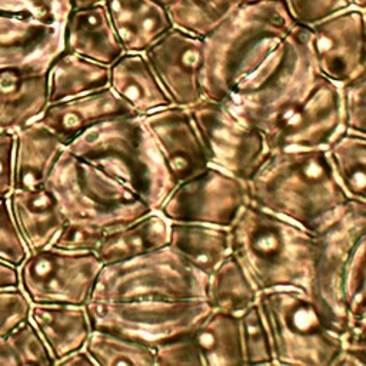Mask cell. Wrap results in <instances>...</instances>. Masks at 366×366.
Wrapping results in <instances>:
<instances>
[{"label":"cell","instance_id":"obj_1","mask_svg":"<svg viewBox=\"0 0 366 366\" xmlns=\"http://www.w3.org/2000/svg\"><path fill=\"white\" fill-rule=\"evenodd\" d=\"M247 200L319 233L350 199L327 149H270L246 182Z\"/></svg>","mask_w":366,"mask_h":366},{"label":"cell","instance_id":"obj_2","mask_svg":"<svg viewBox=\"0 0 366 366\" xmlns=\"http://www.w3.org/2000/svg\"><path fill=\"white\" fill-rule=\"evenodd\" d=\"M232 254L254 287L309 293L317 254L316 233L247 202L229 227Z\"/></svg>","mask_w":366,"mask_h":366},{"label":"cell","instance_id":"obj_3","mask_svg":"<svg viewBox=\"0 0 366 366\" xmlns=\"http://www.w3.org/2000/svg\"><path fill=\"white\" fill-rule=\"evenodd\" d=\"M285 0L242 3L203 37V96L226 100L295 27Z\"/></svg>","mask_w":366,"mask_h":366},{"label":"cell","instance_id":"obj_4","mask_svg":"<svg viewBox=\"0 0 366 366\" xmlns=\"http://www.w3.org/2000/svg\"><path fill=\"white\" fill-rule=\"evenodd\" d=\"M312 29L302 24L227 96L229 107L267 139L300 106L320 73L312 51Z\"/></svg>","mask_w":366,"mask_h":366},{"label":"cell","instance_id":"obj_5","mask_svg":"<svg viewBox=\"0 0 366 366\" xmlns=\"http://www.w3.org/2000/svg\"><path fill=\"white\" fill-rule=\"evenodd\" d=\"M120 180L153 210L174 189L140 116H122L83 132L66 146Z\"/></svg>","mask_w":366,"mask_h":366},{"label":"cell","instance_id":"obj_6","mask_svg":"<svg viewBox=\"0 0 366 366\" xmlns=\"http://www.w3.org/2000/svg\"><path fill=\"white\" fill-rule=\"evenodd\" d=\"M257 305L269 330L273 365L335 366L342 335L326 322L307 292L295 287L262 290Z\"/></svg>","mask_w":366,"mask_h":366},{"label":"cell","instance_id":"obj_7","mask_svg":"<svg viewBox=\"0 0 366 366\" xmlns=\"http://www.w3.org/2000/svg\"><path fill=\"white\" fill-rule=\"evenodd\" d=\"M46 186L66 217L93 222L106 232L123 227L153 209L102 167L64 149Z\"/></svg>","mask_w":366,"mask_h":366},{"label":"cell","instance_id":"obj_8","mask_svg":"<svg viewBox=\"0 0 366 366\" xmlns=\"http://www.w3.org/2000/svg\"><path fill=\"white\" fill-rule=\"evenodd\" d=\"M206 279L170 244L103 264L90 300L204 299Z\"/></svg>","mask_w":366,"mask_h":366},{"label":"cell","instance_id":"obj_9","mask_svg":"<svg viewBox=\"0 0 366 366\" xmlns=\"http://www.w3.org/2000/svg\"><path fill=\"white\" fill-rule=\"evenodd\" d=\"M93 329H103L156 347L192 329L210 306L206 299L90 300L86 305Z\"/></svg>","mask_w":366,"mask_h":366},{"label":"cell","instance_id":"obj_10","mask_svg":"<svg viewBox=\"0 0 366 366\" xmlns=\"http://www.w3.org/2000/svg\"><path fill=\"white\" fill-rule=\"evenodd\" d=\"M366 232V203L349 199L319 232L317 254L309 295L326 322L340 335L349 325L343 305V273L359 237Z\"/></svg>","mask_w":366,"mask_h":366},{"label":"cell","instance_id":"obj_11","mask_svg":"<svg viewBox=\"0 0 366 366\" xmlns=\"http://www.w3.org/2000/svg\"><path fill=\"white\" fill-rule=\"evenodd\" d=\"M103 267L94 252L44 247L19 267L20 287L33 305L86 306Z\"/></svg>","mask_w":366,"mask_h":366},{"label":"cell","instance_id":"obj_12","mask_svg":"<svg viewBox=\"0 0 366 366\" xmlns=\"http://www.w3.org/2000/svg\"><path fill=\"white\" fill-rule=\"evenodd\" d=\"M187 109L209 164L247 182L270 152L263 133L239 117L226 102L203 97Z\"/></svg>","mask_w":366,"mask_h":366},{"label":"cell","instance_id":"obj_13","mask_svg":"<svg viewBox=\"0 0 366 366\" xmlns=\"http://www.w3.org/2000/svg\"><path fill=\"white\" fill-rule=\"evenodd\" d=\"M247 202L246 182L209 164L176 184L159 212L169 222L230 227Z\"/></svg>","mask_w":366,"mask_h":366},{"label":"cell","instance_id":"obj_14","mask_svg":"<svg viewBox=\"0 0 366 366\" xmlns=\"http://www.w3.org/2000/svg\"><path fill=\"white\" fill-rule=\"evenodd\" d=\"M345 132L340 84L320 76L300 106L267 139L270 149H327Z\"/></svg>","mask_w":366,"mask_h":366},{"label":"cell","instance_id":"obj_15","mask_svg":"<svg viewBox=\"0 0 366 366\" xmlns=\"http://www.w3.org/2000/svg\"><path fill=\"white\" fill-rule=\"evenodd\" d=\"M173 186L209 166V157L187 107L170 104L140 116Z\"/></svg>","mask_w":366,"mask_h":366},{"label":"cell","instance_id":"obj_16","mask_svg":"<svg viewBox=\"0 0 366 366\" xmlns=\"http://www.w3.org/2000/svg\"><path fill=\"white\" fill-rule=\"evenodd\" d=\"M310 29L312 51L322 76L342 84L366 66L365 11L350 7Z\"/></svg>","mask_w":366,"mask_h":366},{"label":"cell","instance_id":"obj_17","mask_svg":"<svg viewBox=\"0 0 366 366\" xmlns=\"http://www.w3.org/2000/svg\"><path fill=\"white\" fill-rule=\"evenodd\" d=\"M172 104L190 107L203 96V39L172 29L144 51Z\"/></svg>","mask_w":366,"mask_h":366},{"label":"cell","instance_id":"obj_18","mask_svg":"<svg viewBox=\"0 0 366 366\" xmlns=\"http://www.w3.org/2000/svg\"><path fill=\"white\" fill-rule=\"evenodd\" d=\"M51 61L0 70V132L16 133L43 114L49 106Z\"/></svg>","mask_w":366,"mask_h":366},{"label":"cell","instance_id":"obj_19","mask_svg":"<svg viewBox=\"0 0 366 366\" xmlns=\"http://www.w3.org/2000/svg\"><path fill=\"white\" fill-rule=\"evenodd\" d=\"M63 50V23L0 13V70L54 59Z\"/></svg>","mask_w":366,"mask_h":366},{"label":"cell","instance_id":"obj_20","mask_svg":"<svg viewBox=\"0 0 366 366\" xmlns=\"http://www.w3.org/2000/svg\"><path fill=\"white\" fill-rule=\"evenodd\" d=\"M122 116L137 114L110 87H104L73 99L49 103L37 120L67 146L94 124Z\"/></svg>","mask_w":366,"mask_h":366},{"label":"cell","instance_id":"obj_21","mask_svg":"<svg viewBox=\"0 0 366 366\" xmlns=\"http://www.w3.org/2000/svg\"><path fill=\"white\" fill-rule=\"evenodd\" d=\"M64 50L110 66L123 53L104 3L71 9L63 23Z\"/></svg>","mask_w":366,"mask_h":366},{"label":"cell","instance_id":"obj_22","mask_svg":"<svg viewBox=\"0 0 366 366\" xmlns=\"http://www.w3.org/2000/svg\"><path fill=\"white\" fill-rule=\"evenodd\" d=\"M104 6L126 53H144L173 29L160 0H106Z\"/></svg>","mask_w":366,"mask_h":366},{"label":"cell","instance_id":"obj_23","mask_svg":"<svg viewBox=\"0 0 366 366\" xmlns=\"http://www.w3.org/2000/svg\"><path fill=\"white\" fill-rule=\"evenodd\" d=\"M14 187L36 189L46 186L66 146L39 120L14 133Z\"/></svg>","mask_w":366,"mask_h":366},{"label":"cell","instance_id":"obj_24","mask_svg":"<svg viewBox=\"0 0 366 366\" xmlns=\"http://www.w3.org/2000/svg\"><path fill=\"white\" fill-rule=\"evenodd\" d=\"M9 200L29 252L49 247L66 223V217L51 190L47 186L13 189Z\"/></svg>","mask_w":366,"mask_h":366},{"label":"cell","instance_id":"obj_25","mask_svg":"<svg viewBox=\"0 0 366 366\" xmlns=\"http://www.w3.org/2000/svg\"><path fill=\"white\" fill-rule=\"evenodd\" d=\"M109 87L137 116L172 104L144 53H123L110 66Z\"/></svg>","mask_w":366,"mask_h":366},{"label":"cell","instance_id":"obj_26","mask_svg":"<svg viewBox=\"0 0 366 366\" xmlns=\"http://www.w3.org/2000/svg\"><path fill=\"white\" fill-rule=\"evenodd\" d=\"M30 320L44 339L54 365L69 353L83 349L93 330L86 306L31 305Z\"/></svg>","mask_w":366,"mask_h":366},{"label":"cell","instance_id":"obj_27","mask_svg":"<svg viewBox=\"0 0 366 366\" xmlns=\"http://www.w3.org/2000/svg\"><path fill=\"white\" fill-rule=\"evenodd\" d=\"M169 239L170 222L159 210H152L123 227L106 232L94 253L103 264L116 263L167 246Z\"/></svg>","mask_w":366,"mask_h":366},{"label":"cell","instance_id":"obj_28","mask_svg":"<svg viewBox=\"0 0 366 366\" xmlns=\"http://www.w3.org/2000/svg\"><path fill=\"white\" fill-rule=\"evenodd\" d=\"M169 244L204 276L232 253L229 227L203 223L170 222Z\"/></svg>","mask_w":366,"mask_h":366},{"label":"cell","instance_id":"obj_29","mask_svg":"<svg viewBox=\"0 0 366 366\" xmlns=\"http://www.w3.org/2000/svg\"><path fill=\"white\" fill-rule=\"evenodd\" d=\"M203 366L244 365L239 316L210 309L192 329Z\"/></svg>","mask_w":366,"mask_h":366},{"label":"cell","instance_id":"obj_30","mask_svg":"<svg viewBox=\"0 0 366 366\" xmlns=\"http://www.w3.org/2000/svg\"><path fill=\"white\" fill-rule=\"evenodd\" d=\"M110 67L71 51H60L49 70V103L109 87Z\"/></svg>","mask_w":366,"mask_h":366},{"label":"cell","instance_id":"obj_31","mask_svg":"<svg viewBox=\"0 0 366 366\" xmlns=\"http://www.w3.org/2000/svg\"><path fill=\"white\" fill-rule=\"evenodd\" d=\"M257 296L259 290L232 253L207 274L204 299L213 310L239 316L257 302Z\"/></svg>","mask_w":366,"mask_h":366},{"label":"cell","instance_id":"obj_32","mask_svg":"<svg viewBox=\"0 0 366 366\" xmlns=\"http://www.w3.org/2000/svg\"><path fill=\"white\" fill-rule=\"evenodd\" d=\"M327 154L346 194L366 203V136L345 130L329 144Z\"/></svg>","mask_w":366,"mask_h":366},{"label":"cell","instance_id":"obj_33","mask_svg":"<svg viewBox=\"0 0 366 366\" xmlns=\"http://www.w3.org/2000/svg\"><path fill=\"white\" fill-rule=\"evenodd\" d=\"M240 4V0H172L166 9L173 29L203 39Z\"/></svg>","mask_w":366,"mask_h":366},{"label":"cell","instance_id":"obj_34","mask_svg":"<svg viewBox=\"0 0 366 366\" xmlns=\"http://www.w3.org/2000/svg\"><path fill=\"white\" fill-rule=\"evenodd\" d=\"M84 349L94 359L97 366H154V347L123 335L93 329Z\"/></svg>","mask_w":366,"mask_h":366},{"label":"cell","instance_id":"obj_35","mask_svg":"<svg viewBox=\"0 0 366 366\" xmlns=\"http://www.w3.org/2000/svg\"><path fill=\"white\" fill-rule=\"evenodd\" d=\"M343 305L349 322L366 315V232L359 237L343 273Z\"/></svg>","mask_w":366,"mask_h":366},{"label":"cell","instance_id":"obj_36","mask_svg":"<svg viewBox=\"0 0 366 366\" xmlns=\"http://www.w3.org/2000/svg\"><path fill=\"white\" fill-rule=\"evenodd\" d=\"M244 365H273L269 330L257 302L239 315Z\"/></svg>","mask_w":366,"mask_h":366},{"label":"cell","instance_id":"obj_37","mask_svg":"<svg viewBox=\"0 0 366 366\" xmlns=\"http://www.w3.org/2000/svg\"><path fill=\"white\" fill-rule=\"evenodd\" d=\"M4 340L14 365H54V357L30 319L16 327Z\"/></svg>","mask_w":366,"mask_h":366},{"label":"cell","instance_id":"obj_38","mask_svg":"<svg viewBox=\"0 0 366 366\" xmlns=\"http://www.w3.org/2000/svg\"><path fill=\"white\" fill-rule=\"evenodd\" d=\"M340 96L345 130L366 136V66L340 84Z\"/></svg>","mask_w":366,"mask_h":366},{"label":"cell","instance_id":"obj_39","mask_svg":"<svg viewBox=\"0 0 366 366\" xmlns=\"http://www.w3.org/2000/svg\"><path fill=\"white\" fill-rule=\"evenodd\" d=\"M106 230L81 219H69L51 242V247L69 252H96Z\"/></svg>","mask_w":366,"mask_h":366},{"label":"cell","instance_id":"obj_40","mask_svg":"<svg viewBox=\"0 0 366 366\" xmlns=\"http://www.w3.org/2000/svg\"><path fill=\"white\" fill-rule=\"evenodd\" d=\"M27 244L11 212L9 196L0 197V260L20 267L29 256Z\"/></svg>","mask_w":366,"mask_h":366},{"label":"cell","instance_id":"obj_41","mask_svg":"<svg viewBox=\"0 0 366 366\" xmlns=\"http://www.w3.org/2000/svg\"><path fill=\"white\" fill-rule=\"evenodd\" d=\"M70 0H0V13L29 16L49 23H64Z\"/></svg>","mask_w":366,"mask_h":366},{"label":"cell","instance_id":"obj_42","mask_svg":"<svg viewBox=\"0 0 366 366\" xmlns=\"http://www.w3.org/2000/svg\"><path fill=\"white\" fill-rule=\"evenodd\" d=\"M156 365L164 366H203L200 352L192 337L190 329L154 347Z\"/></svg>","mask_w":366,"mask_h":366},{"label":"cell","instance_id":"obj_43","mask_svg":"<svg viewBox=\"0 0 366 366\" xmlns=\"http://www.w3.org/2000/svg\"><path fill=\"white\" fill-rule=\"evenodd\" d=\"M31 305L20 286L0 289V339L30 319Z\"/></svg>","mask_w":366,"mask_h":366},{"label":"cell","instance_id":"obj_44","mask_svg":"<svg viewBox=\"0 0 366 366\" xmlns=\"http://www.w3.org/2000/svg\"><path fill=\"white\" fill-rule=\"evenodd\" d=\"M296 24L312 27L333 14L350 9V0H285Z\"/></svg>","mask_w":366,"mask_h":366},{"label":"cell","instance_id":"obj_45","mask_svg":"<svg viewBox=\"0 0 366 366\" xmlns=\"http://www.w3.org/2000/svg\"><path fill=\"white\" fill-rule=\"evenodd\" d=\"M366 366V315L350 320L342 333V350L335 363Z\"/></svg>","mask_w":366,"mask_h":366},{"label":"cell","instance_id":"obj_46","mask_svg":"<svg viewBox=\"0 0 366 366\" xmlns=\"http://www.w3.org/2000/svg\"><path fill=\"white\" fill-rule=\"evenodd\" d=\"M14 133L0 132V197L14 187Z\"/></svg>","mask_w":366,"mask_h":366},{"label":"cell","instance_id":"obj_47","mask_svg":"<svg viewBox=\"0 0 366 366\" xmlns=\"http://www.w3.org/2000/svg\"><path fill=\"white\" fill-rule=\"evenodd\" d=\"M19 286H20L19 267L0 260V289L19 287Z\"/></svg>","mask_w":366,"mask_h":366},{"label":"cell","instance_id":"obj_48","mask_svg":"<svg viewBox=\"0 0 366 366\" xmlns=\"http://www.w3.org/2000/svg\"><path fill=\"white\" fill-rule=\"evenodd\" d=\"M56 365H64V366H97L94 359L90 356V353L84 347L69 353L67 356H64L60 360H57Z\"/></svg>","mask_w":366,"mask_h":366},{"label":"cell","instance_id":"obj_49","mask_svg":"<svg viewBox=\"0 0 366 366\" xmlns=\"http://www.w3.org/2000/svg\"><path fill=\"white\" fill-rule=\"evenodd\" d=\"M0 365H14L4 339H0Z\"/></svg>","mask_w":366,"mask_h":366},{"label":"cell","instance_id":"obj_50","mask_svg":"<svg viewBox=\"0 0 366 366\" xmlns=\"http://www.w3.org/2000/svg\"><path fill=\"white\" fill-rule=\"evenodd\" d=\"M106 0H70L71 9H77V7H84V6H92V4H97V3H104Z\"/></svg>","mask_w":366,"mask_h":366},{"label":"cell","instance_id":"obj_51","mask_svg":"<svg viewBox=\"0 0 366 366\" xmlns=\"http://www.w3.org/2000/svg\"><path fill=\"white\" fill-rule=\"evenodd\" d=\"M350 4L359 10H366V0H350Z\"/></svg>","mask_w":366,"mask_h":366},{"label":"cell","instance_id":"obj_52","mask_svg":"<svg viewBox=\"0 0 366 366\" xmlns=\"http://www.w3.org/2000/svg\"><path fill=\"white\" fill-rule=\"evenodd\" d=\"M259 1H266V0H240V3H259Z\"/></svg>","mask_w":366,"mask_h":366},{"label":"cell","instance_id":"obj_53","mask_svg":"<svg viewBox=\"0 0 366 366\" xmlns=\"http://www.w3.org/2000/svg\"><path fill=\"white\" fill-rule=\"evenodd\" d=\"M160 1H162V3H164V4H167V3H170L172 0H160Z\"/></svg>","mask_w":366,"mask_h":366},{"label":"cell","instance_id":"obj_54","mask_svg":"<svg viewBox=\"0 0 366 366\" xmlns=\"http://www.w3.org/2000/svg\"><path fill=\"white\" fill-rule=\"evenodd\" d=\"M365 17H366V10H365Z\"/></svg>","mask_w":366,"mask_h":366}]
</instances>
